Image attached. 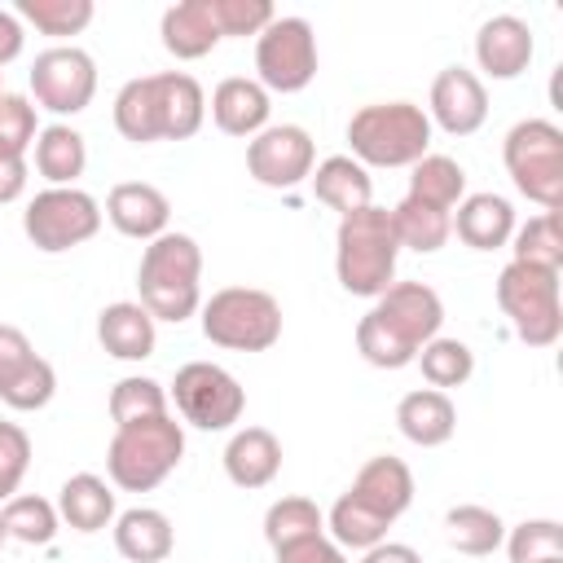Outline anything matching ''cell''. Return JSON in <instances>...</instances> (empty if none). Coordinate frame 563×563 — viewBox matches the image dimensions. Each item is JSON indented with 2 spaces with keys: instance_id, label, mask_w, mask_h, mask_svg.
<instances>
[{
  "instance_id": "6da1fadb",
  "label": "cell",
  "mask_w": 563,
  "mask_h": 563,
  "mask_svg": "<svg viewBox=\"0 0 563 563\" xmlns=\"http://www.w3.org/2000/svg\"><path fill=\"white\" fill-rule=\"evenodd\" d=\"M444 299L427 282H391L356 321V352L374 369H405L440 334Z\"/></svg>"
},
{
  "instance_id": "7a4b0ae2",
  "label": "cell",
  "mask_w": 563,
  "mask_h": 563,
  "mask_svg": "<svg viewBox=\"0 0 563 563\" xmlns=\"http://www.w3.org/2000/svg\"><path fill=\"white\" fill-rule=\"evenodd\" d=\"M207 119V92L189 70H158L128 79L114 92V128L132 145L189 141Z\"/></svg>"
},
{
  "instance_id": "3957f363",
  "label": "cell",
  "mask_w": 563,
  "mask_h": 563,
  "mask_svg": "<svg viewBox=\"0 0 563 563\" xmlns=\"http://www.w3.org/2000/svg\"><path fill=\"white\" fill-rule=\"evenodd\" d=\"M136 290H141V308L154 321H189L202 308V246L189 233H158L154 242H145L141 264H136Z\"/></svg>"
},
{
  "instance_id": "277c9868",
  "label": "cell",
  "mask_w": 563,
  "mask_h": 563,
  "mask_svg": "<svg viewBox=\"0 0 563 563\" xmlns=\"http://www.w3.org/2000/svg\"><path fill=\"white\" fill-rule=\"evenodd\" d=\"M400 242L391 229L387 207H361L352 216H339L334 229V277L356 299H378L396 282Z\"/></svg>"
},
{
  "instance_id": "5b68a950",
  "label": "cell",
  "mask_w": 563,
  "mask_h": 563,
  "mask_svg": "<svg viewBox=\"0 0 563 563\" xmlns=\"http://www.w3.org/2000/svg\"><path fill=\"white\" fill-rule=\"evenodd\" d=\"M180 457H185V427L172 413H158L114 427L106 444V475L119 493H150L180 466Z\"/></svg>"
},
{
  "instance_id": "8992f818",
  "label": "cell",
  "mask_w": 563,
  "mask_h": 563,
  "mask_svg": "<svg viewBox=\"0 0 563 563\" xmlns=\"http://www.w3.org/2000/svg\"><path fill=\"white\" fill-rule=\"evenodd\" d=\"M347 145L361 167H413L431 154V119L413 101H369L347 119Z\"/></svg>"
},
{
  "instance_id": "52a82bcc",
  "label": "cell",
  "mask_w": 563,
  "mask_h": 563,
  "mask_svg": "<svg viewBox=\"0 0 563 563\" xmlns=\"http://www.w3.org/2000/svg\"><path fill=\"white\" fill-rule=\"evenodd\" d=\"M497 308L510 321L515 339L528 347H554L563 334V299H559V273L537 264H506L497 273Z\"/></svg>"
},
{
  "instance_id": "ba28073f",
  "label": "cell",
  "mask_w": 563,
  "mask_h": 563,
  "mask_svg": "<svg viewBox=\"0 0 563 563\" xmlns=\"http://www.w3.org/2000/svg\"><path fill=\"white\" fill-rule=\"evenodd\" d=\"M501 163L515 189L541 211L563 207V128L550 119H519L501 141Z\"/></svg>"
},
{
  "instance_id": "9c48e42d",
  "label": "cell",
  "mask_w": 563,
  "mask_h": 563,
  "mask_svg": "<svg viewBox=\"0 0 563 563\" xmlns=\"http://www.w3.org/2000/svg\"><path fill=\"white\" fill-rule=\"evenodd\" d=\"M202 334L229 352H268L282 339V303L260 286H224L198 308Z\"/></svg>"
},
{
  "instance_id": "30bf717a",
  "label": "cell",
  "mask_w": 563,
  "mask_h": 563,
  "mask_svg": "<svg viewBox=\"0 0 563 563\" xmlns=\"http://www.w3.org/2000/svg\"><path fill=\"white\" fill-rule=\"evenodd\" d=\"M101 220H106L101 216V202L88 189H79V185H48V189H40L26 202L22 233L31 238L35 251L62 255V251H75L88 238H97Z\"/></svg>"
},
{
  "instance_id": "8fae6325",
  "label": "cell",
  "mask_w": 563,
  "mask_h": 563,
  "mask_svg": "<svg viewBox=\"0 0 563 563\" xmlns=\"http://www.w3.org/2000/svg\"><path fill=\"white\" fill-rule=\"evenodd\" d=\"M317 79V31L308 18H273L255 35V84L264 92H303Z\"/></svg>"
},
{
  "instance_id": "7c38bea8",
  "label": "cell",
  "mask_w": 563,
  "mask_h": 563,
  "mask_svg": "<svg viewBox=\"0 0 563 563\" xmlns=\"http://www.w3.org/2000/svg\"><path fill=\"white\" fill-rule=\"evenodd\" d=\"M172 400H176V413L198 431H229L246 413L242 383L216 361L180 365L172 378Z\"/></svg>"
},
{
  "instance_id": "4fadbf2b",
  "label": "cell",
  "mask_w": 563,
  "mask_h": 563,
  "mask_svg": "<svg viewBox=\"0 0 563 563\" xmlns=\"http://www.w3.org/2000/svg\"><path fill=\"white\" fill-rule=\"evenodd\" d=\"M31 97L35 110L57 114V123L66 114H84L97 97V62L88 48L79 44H53L31 62Z\"/></svg>"
},
{
  "instance_id": "5bb4252c",
  "label": "cell",
  "mask_w": 563,
  "mask_h": 563,
  "mask_svg": "<svg viewBox=\"0 0 563 563\" xmlns=\"http://www.w3.org/2000/svg\"><path fill=\"white\" fill-rule=\"evenodd\" d=\"M317 167V145L299 123H268L246 141V172L264 189H299Z\"/></svg>"
},
{
  "instance_id": "9a60e30c",
  "label": "cell",
  "mask_w": 563,
  "mask_h": 563,
  "mask_svg": "<svg viewBox=\"0 0 563 563\" xmlns=\"http://www.w3.org/2000/svg\"><path fill=\"white\" fill-rule=\"evenodd\" d=\"M53 391H57L53 361H44L31 347L26 330L0 321V400L18 413H31V409H44Z\"/></svg>"
},
{
  "instance_id": "2e32d148",
  "label": "cell",
  "mask_w": 563,
  "mask_h": 563,
  "mask_svg": "<svg viewBox=\"0 0 563 563\" xmlns=\"http://www.w3.org/2000/svg\"><path fill=\"white\" fill-rule=\"evenodd\" d=\"M427 119H431V128H440L449 136L479 132L484 119H488V88H484V79L475 70H466V66H444L431 79Z\"/></svg>"
},
{
  "instance_id": "e0dca14e",
  "label": "cell",
  "mask_w": 563,
  "mask_h": 563,
  "mask_svg": "<svg viewBox=\"0 0 563 563\" xmlns=\"http://www.w3.org/2000/svg\"><path fill=\"white\" fill-rule=\"evenodd\" d=\"M537 40L532 26L515 13H497L475 31V62L488 79H519L532 66Z\"/></svg>"
},
{
  "instance_id": "ac0fdd59",
  "label": "cell",
  "mask_w": 563,
  "mask_h": 563,
  "mask_svg": "<svg viewBox=\"0 0 563 563\" xmlns=\"http://www.w3.org/2000/svg\"><path fill=\"white\" fill-rule=\"evenodd\" d=\"M123 238H136V242H154L158 233H167V220H172V202L158 185L150 180H119L110 194H106V211H101Z\"/></svg>"
},
{
  "instance_id": "d6986e66",
  "label": "cell",
  "mask_w": 563,
  "mask_h": 563,
  "mask_svg": "<svg viewBox=\"0 0 563 563\" xmlns=\"http://www.w3.org/2000/svg\"><path fill=\"white\" fill-rule=\"evenodd\" d=\"M207 110H211V123H216L224 136H242V141H251V136H260V132L268 128L273 101H268V92H264L255 79H246V75H229V79L216 84Z\"/></svg>"
},
{
  "instance_id": "ffe728a7",
  "label": "cell",
  "mask_w": 563,
  "mask_h": 563,
  "mask_svg": "<svg viewBox=\"0 0 563 563\" xmlns=\"http://www.w3.org/2000/svg\"><path fill=\"white\" fill-rule=\"evenodd\" d=\"M347 493H352L356 501H365L378 519L396 523V519L413 506V471H409L400 457L378 453V457H369V462L356 471V479H352Z\"/></svg>"
},
{
  "instance_id": "44dd1931",
  "label": "cell",
  "mask_w": 563,
  "mask_h": 563,
  "mask_svg": "<svg viewBox=\"0 0 563 563\" xmlns=\"http://www.w3.org/2000/svg\"><path fill=\"white\" fill-rule=\"evenodd\" d=\"M453 233L462 246L471 251H501L515 233V207L510 198L484 189V194H466L453 207Z\"/></svg>"
},
{
  "instance_id": "7402d4cb",
  "label": "cell",
  "mask_w": 563,
  "mask_h": 563,
  "mask_svg": "<svg viewBox=\"0 0 563 563\" xmlns=\"http://www.w3.org/2000/svg\"><path fill=\"white\" fill-rule=\"evenodd\" d=\"M396 427L409 444L418 449H440L453 440L457 431V405L449 400V391H435V387H413L400 396L396 405Z\"/></svg>"
},
{
  "instance_id": "603a6c76",
  "label": "cell",
  "mask_w": 563,
  "mask_h": 563,
  "mask_svg": "<svg viewBox=\"0 0 563 563\" xmlns=\"http://www.w3.org/2000/svg\"><path fill=\"white\" fill-rule=\"evenodd\" d=\"M158 35H163V48L176 62H198L224 40L220 26H216L211 0H176V4H167L163 18H158Z\"/></svg>"
},
{
  "instance_id": "cb8c5ba5",
  "label": "cell",
  "mask_w": 563,
  "mask_h": 563,
  "mask_svg": "<svg viewBox=\"0 0 563 563\" xmlns=\"http://www.w3.org/2000/svg\"><path fill=\"white\" fill-rule=\"evenodd\" d=\"M97 343H101L114 361H145V356H154L158 321H154L136 299L106 303V308L97 312Z\"/></svg>"
},
{
  "instance_id": "d4e9b609",
  "label": "cell",
  "mask_w": 563,
  "mask_h": 563,
  "mask_svg": "<svg viewBox=\"0 0 563 563\" xmlns=\"http://www.w3.org/2000/svg\"><path fill=\"white\" fill-rule=\"evenodd\" d=\"M282 471V440L268 427H238L224 444V475L238 488H264Z\"/></svg>"
},
{
  "instance_id": "484cf974",
  "label": "cell",
  "mask_w": 563,
  "mask_h": 563,
  "mask_svg": "<svg viewBox=\"0 0 563 563\" xmlns=\"http://www.w3.org/2000/svg\"><path fill=\"white\" fill-rule=\"evenodd\" d=\"M308 185H312V198H317L321 207L339 211V216H352V211H361V207L374 202L369 167H361L352 154H330V158H321V163L312 167Z\"/></svg>"
},
{
  "instance_id": "4316f807",
  "label": "cell",
  "mask_w": 563,
  "mask_h": 563,
  "mask_svg": "<svg viewBox=\"0 0 563 563\" xmlns=\"http://www.w3.org/2000/svg\"><path fill=\"white\" fill-rule=\"evenodd\" d=\"M110 532H114V550L128 563H163L176 550V528L154 506H132V510L114 515Z\"/></svg>"
},
{
  "instance_id": "83f0119b",
  "label": "cell",
  "mask_w": 563,
  "mask_h": 563,
  "mask_svg": "<svg viewBox=\"0 0 563 563\" xmlns=\"http://www.w3.org/2000/svg\"><path fill=\"white\" fill-rule=\"evenodd\" d=\"M57 515L62 523H70L75 532H101L114 523V484L92 475V471H79L70 475L62 488H57Z\"/></svg>"
},
{
  "instance_id": "f1b7e54d",
  "label": "cell",
  "mask_w": 563,
  "mask_h": 563,
  "mask_svg": "<svg viewBox=\"0 0 563 563\" xmlns=\"http://www.w3.org/2000/svg\"><path fill=\"white\" fill-rule=\"evenodd\" d=\"M31 150H35V172L48 185H75L84 176V167H88V145H84V136L70 123L40 128Z\"/></svg>"
},
{
  "instance_id": "f546056e",
  "label": "cell",
  "mask_w": 563,
  "mask_h": 563,
  "mask_svg": "<svg viewBox=\"0 0 563 563\" xmlns=\"http://www.w3.org/2000/svg\"><path fill=\"white\" fill-rule=\"evenodd\" d=\"M409 198L435 207V211H449L466 198V172L457 158L449 154H422L413 167H409Z\"/></svg>"
},
{
  "instance_id": "4dcf8cb0",
  "label": "cell",
  "mask_w": 563,
  "mask_h": 563,
  "mask_svg": "<svg viewBox=\"0 0 563 563\" xmlns=\"http://www.w3.org/2000/svg\"><path fill=\"white\" fill-rule=\"evenodd\" d=\"M501 537H506V523L497 510L488 506H475V501H462L444 515V541L457 550V554H471V559H488L493 550H501Z\"/></svg>"
},
{
  "instance_id": "1f68e13d",
  "label": "cell",
  "mask_w": 563,
  "mask_h": 563,
  "mask_svg": "<svg viewBox=\"0 0 563 563\" xmlns=\"http://www.w3.org/2000/svg\"><path fill=\"white\" fill-rule=\"evenodd\" d=\"M391 229H396V242L400 246H409L418 255H435L453 238V216L449 211H435V207H427V202H418V198L405 194L391 207Z\"/></svg>"
},
{
  "instance_id": "d6a6232c",
  "label": "cell",
  "mask_w": 563,
  "mask_h": 563,
  "mask_svg": "<svg viewBox=\"0 0 563 563\" xmlns=\"http://www.w3.org/2000/svg\"><path fill=\"white\" fill-rule=\"evenodd\" d=\"M0 523L9 532V541H22V545H48L62 528V515H57V501L40 497V493H18L0 506Z\"/></svg>"
},
{
  "instance_id": "836d02e7",
  "label": "cell",
  "mask_w": 563,
  "mask_h": 563,
  "mask_svg": "<svg viewBox=\"0 0 563 563\" xmlns=\"http://www.w3.org/2000/svg\"><path fill=\"white\" fill-rule=\"evenodd\" d=\"M510 260L515 264H537V268H563V229L559 211H537L510 233Z\"/></svg>"
},
{
  "instance_id": "e575fe53",
  "label": "cell",
  "mask_w": 563,
  "mask_h": 563,
  "mask_svg": "<svg viewBox=\"0 0 563 563\" xmlns=\"http://www.w3.org/2000/svg\"><path fill=\"white\" fill-rule=\"evenodd\" d=\"M387 519H378L365 501H356L352 493H343L334 506H330V515H325V537L334 541V545H343V550H369V545H378V541H387Z\"/></svg>"
},
{
  "instance_id": "d590c367",
  "label": "cell",
  "mask_w": 563,
  "mask_h": 563,
  "mask_svg": "<svg viewBox=\"0 0 563 563\" xmlns=\"http://www.w3.org/2000/svg\"><path fill=\"white\" fill-rule=\"evenodd\" d=\"M325 532V515L312 497H277L268 510H264V541L273 550L282 545H295L303 537H321Z\"/></svg>"
},
{
  "instance_id": "8d00e7d4",
  "label": "cell",
  "mask_w": 563,
  "mask_h": 563,
  "mask_svg": "<svg viewBox=\"0 0 563 563\" xmlns=\"http://www.w3.org/2000/svg\"><path fill=\"white\" fill-rule=\"evenodd\" d=\"M418 369H422V378H427V387H435V391H449V387H462L471 374H475V352L462 343V339H449V334H435L422 352H418V361H413Z\"/></svg>"
},
{
  "instance_id": "74e56055",
  "label": "cell",
  "mask_w": 563,
  "mask_h": 563,
  "mask_svg": "<svg viewBox=\"0 0 563 563\" xmlns=\"http://www.w3.org/2000/svg\"><path fill=\"white\" fill-rule=\"evenodd\" d=\"M13 13H18V22H31L40 35L66 40V35H79L97 9H92V0H18Z\"/></svg>"
},
{
  "instance_id": "f35d334b",
  "label": "cell",
  "mask_w": 563,
  "mask_h": 563,
  "mask_svg": "<svg viewBox=\"0 0 563 563\" xmlns=\"http://www.w3.org/2000/svg\"><path fill=\"white\" fill-rule=\"evenodd\" d=\"M167 413V387L158 378H145V374H128L110 387V422L123 427V422H141V418H158Z\"/></svg>"
},
{
  "instance_id": "ab89813d",
  "label": "cell",
  "mask_w": 563,
  "mask_h": 563,
  "mask_svg": "<svg viewBox=\"0 0 563 563\" xmlns=\"http://www.w3.org/2000/svg\"><path fill=\"white\" fill-rule=\"evenodd\" d=\"M510 563H545L563 559V523L559 519H523L501 537Z\"/></svg>"
},
{
  "instance_id": "60d3db41",
  "label": "cell",
  "mask_w": 563,
  "mask_h": 563,
  "mask_svg": "<svg viewBox=\"0 0 563 563\" xmlns=\"http://www.w3.org/2000/svg\"><path fill=\"white\" fill-rule=\"evenodd\" d=\"M40 136V114L35 101L22 92L0 97V154H26Z\"/></svg>"
},
{
  "instance_id": "b9f144b4",
  "label": "cell",
  "mask_w": 563,
  "mask_h": 563,
  "mask_svg": "<svg viewBox=\"0 0 563 563\" xmlns=\"http://www.w3.org/2000/svg\"><path fill=\"white\" fill-rule=\"evenodd\" d=\"M26 471H31V435H26V427L0 418V506L9 497H18Z\"/></svg>"
},
{
  "instance_id": "7bdbcfd3",
  "label": "cell",
  "mask_w": 563,
  "mask_h": 563,
  "mask_svg": "<svg viewBox=\"0 0 563 563\" xmlns=\"http://www.w3.org/2000/svg\"><path fill=\"white\" fill-rule=\"evenodd\" d=\"M211 13L220 35H260L277 18L268 0H211Z\"/></svg>"
},
{
  "instance_id": "ee69618b",
  "label": "cell",
  "mask_w": 563,
  "mask_h": 563,
  "mask_svg": "<svg viewBox=\"0 0 563 563\" xmlns=\"http://www.w3.org/2000/svg\"><path fill=\"white\" fill-rule=\"evenodd\" d=\"M273 554H277V563H347L343 545H334L325 532H321V537H303V541H295V545H282V550H273Z\"/></svg>"
},
{
  "instance_id": "f6af8a7d",
  "label": "cell",
  "mask_w": 563,
  "mask_h": 563,
  "mask_svg": "<svg viewBox=\"0 0 563 563\" xmlns=\"http://www.w3.org/2000/svg\"><path fill=\"white\" fill-rule=\"evenodd\" d=\"M26 176H31V167H26V154H0V207L22 198V189H26Z\"/></svg>"
},
{
  "instance_id": "bcb514c9",
  "label": "cell",
  "mask_w": 563,
  "mask_h": 563,
  "mask_svg": "<svg viewBox=\"0 0 563 563\" xmlns=\"http://www.w3.org/2000/svg\"><path fill=\"white\" fill-rule=\"evenodd\" d=\"M26 48V26L18 22L13 9H0V66H9L13 57H22Z\"/></svg>"
},
{
  "instance_id": "7dc6e473",
  "label": "cell",
  "mask_w": 563,
  "mask_h": 563,
  "mask_svg": "<svg viewBox=\"0 0 563 563\" xmlns=\"http://www.w3.org/2000/svg\"><path fill=\"white\" fill-rule=\"evenodd\" d=\"M361 563H422V554L405 541H378V545L361 550Z\"/></svg>"
},
{
  "instance_id": "c3c4849f",
  "label": "cell",
  "mask_w": 563,
  "mask_h": 563,
  "mask_svg": "<svg viewBox=\"0 0 563 563\" xmlns=\"http://www.w3.org/2000/svg\"><path fill=\"white\" fill-rule=\"evenodd\" d=\"M4 541H9V532H4V523H0V550H4Z\"/></svg>"
},
{
  "instance_id": "681fc988",
  "label": "cell",
  "mask_w": 563,
  "mask_h": 563,
  "mask_svg": "<svg viewBox=\"0 0 563 563\" xmlns=\"http://www.w3.org/2000/svg\"><path fill=\"white\" fill-rule=\"evenodd\" d=\"M0 97H4V70H0Z\"/></svg>"
},
{
  "instance_id": "f907efd6",
  "label": "cell",
  "mask_w": 563,
  "mask_h": 563,
  "mask_svg": "<svg viewBox=\"0 0 563 563\" xmlns=\"http://www.w3.org/2000/svg\"><path fill=\"white\" fill-rule=\"evenodd\" d=\"M545 563H563V559H545Z\"/></svg>"
}]
</instances>
